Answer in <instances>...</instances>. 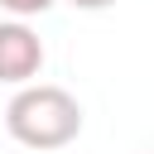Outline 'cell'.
<instances>
[{"mask_svg":"<svg viewBox=\"0 0 154 154\" xmlns=\"http://www.w3.org/2000/svg\"><path fill=\"white\" fill-rule=\"evenodd\" d=\"M58 0H0V10L10 19H34V14H48Z\"/></svg>","mask_w":154,"mask_h":154,"instance_id":"3","label":"cell"},{"mask_svg":"<svg viewBox=\"0 0 154 154\" xmlns=\"http://www.w3.org/2000/svg\"><path fill=\"white\" fill-rule=\"evenodd\" d=\"M67 5H77V10H111L116 0H67Z\"/></svg>","mask_w":154,"mask_h":154,"instance_id":"4","label":"cell"},{"mask_svg":"<svg viewBox=\"0 0 154 154\" xmlns=\"http://www.w3.org/2000/svg\"><path fill=\"white\" fill-rule=\"evenodd\" d=\"M43 38L29 29V19H0V82L29 87L43 72Z\"/></svg>","mask_w":154,"mask_h":154,"instance_id":"2","label":"cell"},{"mask_svg":"<svg viewBox=\"0 0 154 154\" xmlns=\"http://www.w3.org/2000/svg\"><path fill=\"white\" fill-rule=\"evenodd\" d=\"M5 130L14 144L24 149H67L77 135H82V101L67 91V87H53V82H29L10 96L5 106Z\"/></svg>","mask_w":154,"mask_h":154,"instance_id":"1","label":"cell"}]
</instances>
